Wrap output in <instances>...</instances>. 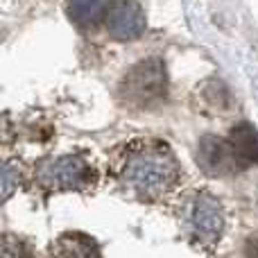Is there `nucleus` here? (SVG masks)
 I'll list each match as a JSON object with an SVG mask.
<instances>
[{"label":"nucleus","instance_id":"obj_1","mask_svg":"<svg viewBox=\"0 0 258 258\" xmlns=\"http://www.w3.org/2000/svg\"><path fill=\"white\" fill-rule=\"evenodd\" d=\"M116 174L127 190L143 200H156L177 186L179 163L161 143H141L127 150Z\"/></svg>","mask_w":258,"mask_h":258},{"label":"nucleus","instance_id":"obj_2","mask_svg":"<svg viewBox=\"0 0 258 258\" xmlns=\"http://www.w3.org/2000/svg\"><path fill=\"white\" fill-rule=\"evenodd\" d=\"M168 75L159 59L141 61L122 77L120 95L134 107H154L165 100Z\"/></svg>","mask_w":258,"mask_h":258},{"label":"nucleus","instance_id":"obj_3","mask_svg":"<svg viewBox=\"0 0 258 258\" xmlns=\"http://www.w3.org/2000/svg\"><path fill=\"white\" fill-rule=\"evenodd\" d=\"M95 170L82 156L66 154L39 165V181L48 190H86L95 179Z\"/></svg>","mask_w":258,"mask_h":258},{"label":"nucleus","instance_id":"obj_4","mask_svg":"<svg viewBox=\"0 0 258 258\" xmlns=\"http://www.w3.org/2000/svg\"><path fill=\"white\" fill-rule=\"evenodd\" d=\"M188 222L202 242H215L222 236L224 213L211 192H197L188 204Z\"/></svg>","mask_w":258,"mask_h":258},{"label":"nucleus","instance_id":"obj_5","mask_svg":"<svg viewBox=\"0 0 258 258\" xmlns=\"http://www.w3.org/2000/svg\"><path fill=\"white\" fill-rule=\"evenodd\" d=\"M107 32L118 41H134L145 32V12L136 0H111L104 18Z\"/></svg>","mask_w":258,"mask_h":258},{"label":"nucleus","instance_id":"obj_6","mask_svg":"<svg viewBox=\"0 0 258 258\" xmlns=\"http://www.w3.org/2000/svg\"><path fill=\"white\" fill-rule=\"evenodd\" d=\"M197 161L209 174H231L240 172L236 159L231 154V147L227 141L218 136H204L197 150Z\"/></svg>","mask_w":258,"mask_h":258},{"label":"nucleus","instance_id":"obj_7","mask_svg":"<svg viewBox=\"0 0 258 258\" xmlns=\"http://www.w3.org/2000/svg\"><path fill=\"white\" fill-rule=\"evenodd\" d=\"M238 170L258 163V129L251 122H238L227 138Z\"/></svg>","mask_w":258,"mask_h":258},{"label":"nucleus","instance_id":"obj_8","mask_svg":"<svg viewBox=\"0 0 258 258\" xmlns=\"http://www.w3.org/2000/svg\"><path fill=\"white\" fill-rule=\"evenodd\" d=\"M48 258H102L100 249L84 233H63L57 242H52Z\"/></svg>","mask_w":258,"mask_h":258},{"label":"nucleus","instance_id":"obj_9","mask_svg":"<svg viewBox=\"0 0 258 258\" xmlns=\"http://www.w3.org/2000/svg\"><path fill=\"white\" fill-rule=\"evenodd\" d=\"M109 0H68V18L80 30H91L107 18Z\"/></svg>","mask_w":258,"mask_h":258},{"label":"nucleus","instance_id":"obj_10","mask_svg":"<svg viewBox=\"0 0 258 258\" xmlns=\"http://www.w3.org/2000/svg\"><path fill=\"white\" fill-rule=\"evenodd\" d=\"M3 258H36L34 251L30 249L27 242H23L21 238L5 233L3 236Z\"/></svg>","mask_w":258,"mask_h":258},{"label":"nucleus","instance_id":"obj_11","mask_svg":"<svg viewBox=\"0 0 258 258\" xmlns=\"http://www.w3.org/2000/svg\"><path fill=\"white\" fill-rule=\"evenodd\" d=\"M18 186H21V170H18L16 163L5 161V165H3V200L7 202L9 197L18 190Z\"/></svg>","mask_w":258,"mask_h":258},{"label":"nucleus","instance_id":"obj_12","mask_svg":"<svg viewBox=\"0 0 258 258\" xmlns=\"http://www.w3.org/2000/svg\"><path fill=\"white\" fill-rule=\"evenodd\" d=\"M245 258H258V236L247 238V242H245Z\"/></svg>","mask_w":258,"mask_h":258}]
</instances>
